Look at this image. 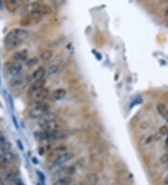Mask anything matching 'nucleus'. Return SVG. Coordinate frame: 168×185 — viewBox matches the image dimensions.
Here are the masks:
<instances>
[{"mask_svg": "<svg viewBox=\"0 0 168 185\" xmlns=\"http://www.w3.org/2000/svg\"><path fill=\"white\" fill-rule=\"evenodd\" d=\"M28 37V32L23 28H14L10 30L4 38L5 45L11 49H16L22 45Z\"/></svg>", "mask_w": 168, "mask_h": 185, "instance_id": "nucleus-1", "label": "nucleus"}, {"mask_svg": "<svg viewBox=\"0 0 168 185\" xmlns=\"http://www.w3.org/2000/svg\"><path fill=\"white\" fill-rule=\"evenodd\" d=\"M38 125L40 127V130L43 131H59L60 130V123L56 120L55 116L52 113H47L44 117L39 119Z\"/></svg>", "mask_w": 168, "mask_h": 185, "instance_id": "nucleus-2", "label": "nucleus"}, {"mask_svg": "<svg viewBox=\"0 0 168 185\" xmlns=\"http://www.w3.org/2000/svg\"><path fill=\"white\" fill-rule=\"evenodd\" d=\"M49 112L50 107L45 102H35L28 111V115L32 119H41Z\"/></svg>", "mask_w": 168, "mask_h": 185, "instance_id": "nucleus-3", "label": "nucleus"}, {"mask_svg": "<svg viewBox=\"0 0 168 185\" xmlns=\"http://www.w3.org/2000/svg\"><path fill=\"white\" fill-rule=\"evenodd\" d=\"M5 70L11 77H16L19 75H22L23 65H22V63H20V62H17L12 59L10 61H8L5 64Z\"/></svg>", "mask_w": 168, "mask_h": 185, "instance_id": "nucleus-4", "label": "nucleus"}, {"mask_svg": "<svg viewBox=\"0 0 168 185\" xmlns=\"http://www.w3.org/2000/svg\"><path fill=\"white\" fill-rule=\"evenodd\" d=\"M28 95L35 102H45L48 98H50L51 93L49 92L48 89L44 87V88L38 89L36 91L28 93Z\"/></svg>", "mask_w": 168, "mask_h": 185, "instance_id": "nucleus-5", "label": "nucleus"}, {"mask_svg": "<svg viewBox=\"0 0 168 185\" xmlns=\"http://www.w3.org/2000/svg\"><path fill=\"white\" fill-rule=\"evenodd\" d=\"M72 157H73V153L69 151H67L65 152L61 153L60 155H58L57 157H55L52 160V164L54 168H60L63 166V164H65L66 163L70 161L72 159Z\"/></svg>", "mask_w": 168, "mask_h": 185, "instance_id": "nucleus-6", "label": "nucleus"}, {"mask_svg": "<svg viewBox=\"0 0 168 185\" xmlns=\"http://www.w3.org/2000/svg\"><path fill=\"white\" fill-rule=\"evenodd\" d=\"M23 3H24V0H4L6 9L10 13L16 12L21 8V6L23 5Z\"/></svg>", "mask_w": 168, "mask_h": 185, "instance_id": "nucleus-7", "label": "nucleus"}, {"mask_svg": "<svg viewBox=\"0 0 168 185\" xmlns=\"http://www.w3.org/2000/svg\"><path fill=\"white\" fill-rule=\"evenodd\" d=\"M46 72H47V70L43 66H40L38 67H36L33 71V73L31 74V77H30L31 80L33 82H35V81H37V80L44 79V78L46 76Z\"/></svg>", "mask_w": 168, "mask_h": 185, "instance_id": "nucleus-8", "label": "nucleus"}, {"mask_svg": "<svg viewBox=\"0 0 168 185\" xmlns=\"http://www.w3.org/2000/svg\"><path fill=\"white\" fill-rule=\"evenodd\" d=\"M67 95V90L64 88H58L54 91L52 92L50 98L52 101H60L62 99H64Z\"/></svg>", "mask_w": 168, "mask_h": 185, "instance_id": "nucleus-9", "label": "nucleus"}, {"mask_svg": "<svg viewBox=\"0 0 168 185\" xmlns=\"http://www.w3.org/2000/svg\"><path fill=\"white\" fill-rule=\"evenodd\" d=\"M12 59L20 62V63H24V62H26L28 60V52L26 50H21L16 52L15 53H13Z\"/></svg>", "mask_w": 168, "mask_h": 185, "instance_id": "nucleus-10", "label": "nucleus"}, {"mask_svg": "<svg viewBox=\"0 0 168 185\" xmlns=\"http://www.w3.org/2000/svg\"><path fill=\"white\" fill-rule=\"evenodd\" d=\"M76 171V168L74 166H70V167H66V168H63L60 170L57 171L56 175L58 178L61 177H71V175H73Z\"/></svg>", "mask_w": 168, "mask_h": 185, "instance_id": "nucleus-11", "label": "nucleus"}, {"mask_svg": "<svg viewBox=\"0 0 168 185\" xmlns=\"http://www.w3.org/2000/svg\"><path fill=\"white\" fill-rule=\"evenodd\" d=\"M25 79L22 75L12 77V79L10 81V84L12 88H19L21 86L25 85Z\"/></svg>", "mask_w": 168, "mask_h": 185, "instance_id": "nucleus-12", "label": "nucleus"}, {"mask_svg": "<svg viewBox=\"0 0 168 185\" xmlns=\"http://www.w3.org/2000/svg\"><path fill=\"white\" fill-rule=\"evenodd\" d=\"M67 151H68L67 146H66L65 144H61V145H58L57 147H55V148L51 152L50 157L54 159L55 157H57L58 155H60L61 153L65 152H67Z\"/></svg>", "mask_w": 168, "mask_h": 185, "instance_id": "nucleus-13", "label": "nucleus"}, {"mask_svg": "<svg viewBox=\"0 0 168 185\" xmlns=\"http://www.w3.org/2000/svg\"><path fill=\"white\" fill-rule=\"evenodd\" d=\"M72 183L71 177H61L54 180L52 185H70Z\"/></svg>", "mask_w": 168, "mask_h": 185, "instance_id": "nucleus-14", "label": "nucleus"}, {"mask_svg": "<svg viewBox=\"0 0 168 185\" xmlns=\"http://www.w3.org/2000/svg\"><path fill=\"white\" fill-rule=\"evenodd\" d=\"M156 110L162 118L165 119L168 116V108L165 104H163V103H159V104L156 106Z\"/></svg>", "mask_w": 168, "mask_h": 185, "instance_id": "nucleus-15", "label": "nucleus"}, {"mask_svg": "<svg viewBox=\"0 0 168 185\" xmlns=\"http://www.w3.org/2000/svg\"><path fill=\"white\" fill-rule=\"evenodd\" d=\"M10 143L7 140L6 137L2 133H0V148H3L6 151H10Z\"/></svg>", "mask_w": 168, "mask_h": 185, "instance_id": "nucleus-16", "label": "nucleus"}, {"mask_svg": "<svg viewBox=\"0 0 168 185\" xmlns=\"http://www.w3.org/2000/svg\"><path fill=\"white\" fill-rule=\"evenodd\" d=\"M52 55H53L52 51H51V50H45V51H43L42 52H40L39 58L42 61H49L52 57Z\"/></svg>", "mask_w": 168, "mask_h": 185, "instance_id": "nucleus-17", "label": "nucleus"}, {"mask_svg": "<svg viewBox=\"0 0 168 185\" xmlns=\"http://www.w3.org/2000/svg\"><path fill=\"white\" fill-rule=\"evenodd\" d=\"M14 159H15V157H14V155L10 152V151H6V153H5V157H4V159L2 160V161H4V162H6L7 164H11V163H13L14 162Z\"/></svg>", "mask_w": 168, "mask_h": 185, "instance_id": "nucleus-18", "label": "nucleus"}, {"mask_svg": "<svg viewBox=\"0 0 168 185\" xmlns=\"http://www.w3.org/2000/svg\"><path fill=\"white\" fill-rule=\"evenodd\" d=\"M39 63V59L38 58H36V57H33V58H30L26 61V65L28 67H36L37 64Z\"/></svg>", "mask_w": 168, "mask_h": 185, "instance_id": "nucleus-19", "label": "nucleus"}, {"mask_svg": "<svg viewBox=\"0 0 168 185\" xmlns=\"http://www.w3.org/2000/svg\"><path fill=\"white\" fill-rule=\"evenodd\" d=\"M159 134L162 136V137H164V136H167L168 135V127L167 126H162L159 130Z\"/></svg>", "mask_w": 168, "mask_h": 185, "instance_id": "nucleus-20", "label": "nucleus"}, {"mask_svg": "<svg viewBox=\"0 0 168 185\" xmlns=\"http://www.w3.org/2000/svg\"><path fill=\"white\" fill-rule=\"evenodd\" d=\"M161 162L162 164H168V153H165L161 157Z\"/></svg>", "mask_w": 168, "mask_h": 185, "instance_id": "nucleus-21", "label": "nucleus"}, {"mask_svg": "<svg viewBox=\"0 0 168 185\" xmlns=\"http://www.w3.org/2000/svg\"><path fill=\"white\" fill-rule=\"evenodd\" d=\"M5 153H6V150H4L3 148H0V162H1L4 159Z\"/></svg>", "mask_w": 168, "mask_h": 185, "instance_id": "nucleus-22", "label": "nucleus"}, {"mask_svg": "<svg viewBox=\"0 0 168 185\" xmlns=\"http://www.w3.org/2000/svg\"><path fill=\"white\" fill-rule=\"evenodd\" d=\"M165 151L168 153V135H167V137L165 139Z\"/></svg>", "mask_w": 168, "mask_h": 185, "instance_id": "nucleus-23", "label": "nucleus"}, {"mask_svg": "<svg viewBox=\"0 0 168 185\" xmlns=\"http://www.w3.org/2000/svg\"><path fill=\"white\" fill-rule=\"evenodd\" d=\"M164 184L168 185V174H167V176H166L165 179H164Z\"/></svg>", "mask_w": 168, "mask_h": 185, "instance_id": "nucleus-24", "label": "nucleus"}, {"mask_svg": "<svg viewBox=\"0 0 168 185\" xmlns=\"http://www.w3.org/2000/svg\"><path fill=\"white\" fill-rule=\"evenodd\" d=\"M0 185H4V181H3V179L0 177Z\"/></svg>", "mask_w": 168, "mask_h": 185, "instance_id": "nucleus-25", "label": "nucleus"}, {"mask_svg": "<svg viewBox=\"0 0 168 185\" xmlns=\"http://www.w3.org/2000/svg\"><path fill=\"white\" fill-rule=\"evenodd\" d=\"M38 1H40V2H44L45 0H38Z\"/></svg>", "mask_w": 168, "mask_h": 185, "instance_id": "nucleus-26", "label": "nucleus"}]
</instances>
